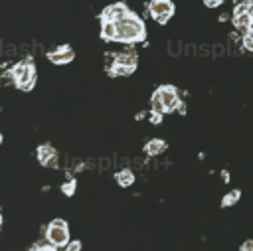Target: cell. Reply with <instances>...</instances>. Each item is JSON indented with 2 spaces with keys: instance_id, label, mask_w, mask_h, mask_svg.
Returning a JSON list of instances; mask_svg holds the SVG:
<instances>
[{
  "instance_id": "cell-1",
  "label": "cell",
  "mask_w": 253,
  "mask_h": 251,
  "mask_svg": "<svg viewBox=\"0 0 253 251\" xmlns=\"http://www.w3.org/2000/svg\"><path fill=\"white\" fill-rule=\"evenodd\" d=\"M101 22H107L113 26V38L111 42H121V43H136L146 38V26L140 20L138 14L126 8L125 2H115L107 6L101 16Z\"/></svg>"
},
{
  "instance_id": "cell-2",
  "label": "cell",
  "mask_w": 253,
  "mask_h": 251,
  "mask_svg": "<svg viewBox=\"0 0 253 251\" xmlns=\"http://www.w3.org/2000/svg\"><path fill=\"white\" fill-rule=\"evenodd\" d=\"M150 107H152V111L162 113V115L174 113V111L184 113V103L180 101L178 89L174 85H160L150 97Z\"/></svg>"
},
{
  "instance_id": "cell-3",
  "label": "cell",
  "mask_w": 253,
  "mask_h": 251,
  "mask_svg": "<svg viewBox=\"0 0 253 251\" xmlns=\"http://www.w3.org/2000/svg\"><path fill=\"white\" fill-rule=\"evenodd\" d=\"M6 77L12 79L18 89H22V91H32L34 85H36V77H38L34 59H26V61H20V63L12 65L10 71L6 73Z\"/></svg>"
},
{
  "instance_id": "cell-4",
  "label": "cell",
  "mask_w": 253,
  "mask_h": 251,
  "mask_svg": "<svg viewBox=\"0 0 253 251\" xmlns=\"http://www.w3.org/2000/svg\"><path fill=\"white\" fill-rule=\"evenodd\" d=\"M233 26L243 34L253 38V0H241L233 8Z\"/></svg>"
},
{
  "instance_id": "cell-5",
  "label": "cell",
  "mask_w": 253,
  "mask_h": 251,
  "mask_svg": "<svg viewBox=\"0 0 253 251\" xmlns=\"http://www.w3.org/2000/svg\"><path fill=\"white\" fill-rule=\"evenodd\" d=\"M45 239L51 245H55V247H65L71 241L69 239V225H67V221H63L59 217L49 221V225L45 227Z\"/></svg>"
},
{
  "instance_id": "cell-6",
  "label": "cell",
  "mask_w": 253,
  "mask_h": 251,
  "mask_svg": "<svg viewBox=\"0 0 253 251\" xmlns=\"http://www.w3.org/2000/svg\"><path fill=\"white\" fill-rule=\"evenodd\" d=\"M136 69V53L134 51H123L113 57V63L109 67L111 75H130Z\"/></svg>"
},
{
  "instance_id": "cell-7",
  "label": "cell",
  "mask_w": 253,
  "mask_h": 251,
  "mask_svg": "<svg viewBox=\"0 0 253 251\" xmlns=\"http://www.w3.org/2000/svg\"><path fill=\"white\" fill-rule=\"evenodd\" d=\"M148 12L158 24H166L174 16V2L172 0H150Z\"/></svg>"
},
{
  "instance_id": "cell-8",
  "label": "cell",
  "mask_w": 253,
  "mask_h": 251,
  "mask_svg": "<svg viewBox=\"0 0 253 251\" xmlns=\"http://www.w3.org/2000/svg\"><path fill=\"white\" fill-rule=\"evenodd\" d=\"M75 57V51L71 49V45H57L55 49L47 51V59L53 63V65H65V63H71Z\"/></svg>"
},
{
  "instance_id": "cell-9",
  "label": "cell",
  "mask_w": 253,
  "mask_h": 251,
  "mask_svg": "<svg viewBox=\"0 0 253 251\" xmlns=\"http://www.w3.org/2000/svg\"><path fill=\"white\" fill-rule=\"evenodd\" d=\"M38 160L45 168H57V150L51 144L38 146Z\"/></svg>"
},
{
  "instance_id": "cell-10",
  "label": "cell",
  "mask_w": 253,
  "mask_h": 251,
  "mask_svg": "<svg viewBox=\"0 0 253 251\" xmlns=\"http://www.w3.org/2000/svg\"><path fill=\"white\" fill-rule=\"evenodd\" d=\"M144 150H146L148 156H158V154H162V152L166 150V142H164L162 138H152V140L146 142Z\"/></svg>"
},
{
  "instance_id": "cell-11",
  "label": "cell",
  "mask_w": 253,
  "mask_h": 251,
  "mask_svg": "<svg viewBox=\"0 0 253 251\" xmlns=\"http://www.w3.org/2000/svg\"><path fill=\"white\" fill-rule=\"evenodd\" d=\"M115 176H117L119 186H123V188H128V186H132V184H134V172H132V170H128V168L119 170Z\"/></svg>"
},
{
  "instance_id": "cell-12",
  "label": "cell",
  "mask_w": 253,
  "mask_h": 251,
  "mask_svg": "<svg viewBox=\"0 0 253 251\" xmlns=\"http://www.w3.org/2000/svg\"><path fill=\"white\" fill-rule=\"evenodd\" d=\"M239 198H241V192H239V190H229V192L221 198V208H229V206H233Z\"/></svg>"
},
{
  "instance_id": "cell-13",
  "label": "cell",
  "mask_w": 253,
  "mask_h": 251,
  "mask_svg": "<svg viewBox=\"0 0 253 251\" xmlns=\"http://www.w3.org/2000/svg\"><path fill=\"white\" fill-rule=\"evenodd\" d=\"M75 188H77V182H75L73 178L61 184V192H63L65 196H73V194H75Z\"/></svg>"
},
{
  "instance_id": "cell-14",
  "label": "cell",
  "mask_w": 253,
  "mask_h": 251,
  "mask_svg": "<svg viewBox=\"0 0 253 251\" xmlns=\"http://www.w3.org/2000/svg\"><path fill=\"white\" fill-rule=\"evenodd\" d=\"M81 247H83V245H81V241H79V239H71V241L65 245V249H63V251H81Z\"/></svg>"
},
{
  "instance_id": "cell-15",
  "label": "cell",
  "mask_w": 253,
  "mask_h": 251,
  "mask_svg": "<svg viewBox=\"0 0 253 251\" xmlns=\"http://www.w3.org/2000/svg\"><path fill=\"white\" fill-rule=\"evenodd\" d=\"M30 251H57V247H55V245H51V243L47 241L45 245H34Z\"/></svg>"
},
{
  "instance_id": "cell-16",
  "label": "cell",
  "mask_w": 253,
  "mask_h": 251,
  "mask_svg": "<svg viewBox=\"0 0 253 251\" xmlns=\"http://www.w3.org/2000/svg\"><path fill=\"white\" fill-rule=\"evenodd\" d=\"M150 123H152V125H158V123H162V113H156V111H152V113H150Z\"/></svg>"
},
{
  "instance_id": "cell-17",
  "label": "cell",
  "mask_w": 253,
  "mask_h": 251,
  "mask_svg": "<svg viewBox=\"0 0 253 251\" xmlns=\"http://www.w3.org/2000/svg\"><path fill=\"white\" fill-rule=\"evenodd\" d=\"M239 251H253V239L243 241V243H241V247H239Z\"/></svg>"
},
{
  "instance_id": "cell-18",
  "label": "cell",
  "mask_w": 253,
  "mask_h": 251,
  "mask_svg": "<svg viewBox=\"0 0 253 251\" xmlns=\"http://www.w3.org/2000/svg\"><path fill=\"white\" fill-rule=\"evenodd\" d=\"M223 0H204V4L208 6V8H215V6H219Z\"/></svg>"
},
{
  "instance_id": "cell-19",
  "label": "cell",
  "mask_w": 253,
  "mask_h": 251,
  "mask_svg": "<svg viewBox=\"0 0 253 251\" xmlns=\"http://www.w3.org/2000/svg\"><path fill=\"white\" fill-rule=\"evenodd\" d=\"M221 180H223L225 184L229 182V172H227V170H221Z\"/></svg>"
}]
</instances>
